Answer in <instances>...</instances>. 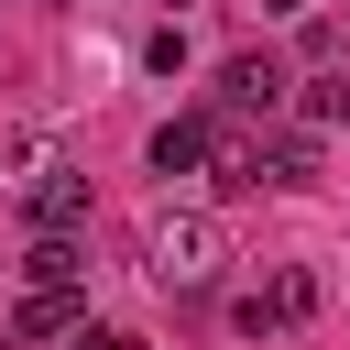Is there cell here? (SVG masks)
Wrapping results in <instances>:
<instances>
[{"label": "cell", "instance_id": "cell-3", "mask_svg": "<svg viewBox=\"0 0 350 350\" xmlns=\"http://www.w3.org/2000/svg\"><path fill=\"white\" fill-rule=\"evenodd\" d=\"M284 88H295V77H284V55H262V44L219 66V109H241V120H273V109H284Z\"/></svg>", "mask_w": 350, "mask_h": 350}, {"label": "cell", "instance_id": "cell-2", "mask_svg": "<svg viewBox=\"0 0 350 350\" xmlns=\"http://www.w3.org/2000/svg\"><path fill=\"white\" fill-rule=\"evenodd\" d=\"M22 219H33V241H55V230H88V175L44 153V164L22 175Z\"/></svg>", "mask_w": 350, "mask_h": 350}, {"label": "cell", "instance_id": "cell-11", "mask_svg": "<svg viewBox=\"0 0 350 350\" xmlns=\"http://www.w3.org/2000/svg\"><path fill=\"white\" fill-rule=\"evenodd\" d=\"M262 11H306V0H262Z\"/></svg>", "mask_w": 350, "mask_h": 350}, {"label": "cell", "instance_id": "cell-7", "mask_svg": "<svg viewBox=\"0 0 350 350\" xmlns=\"http://www.w3.org/2000/svg\"><path fill=\"white\" fill-rule=\"evenodd\" d=\"M208 164V120H164L153 131V175H197Z\"/></svg>", "mask_w": 350, "mask_h": 350}, {"label": "cell", "instance_id": "cell-8", "mask_svg": "<svg viewBox=\"0 0 350 350\" xmlns=\"http://www.w3.org/2000/svg\"><path fill=\"white\" fill-rule=\"evenodd\" d=\"M22 273H33V284H77V273H88V241H77V230H55V241H33V252H22Z\"/></svg>", "mask_w": 350, "mask_h": 350}, {"label": "cell", "instance_id": "cell-12", "mask_svg": "<svg viewBox=\"0 0 350 350\" xmlns=\"http://www.w3.org/2000/svg\"><path fill=\"white\" fill-rule=\"evenodd\" d=\"M66 350H88V339H66Z\"/></svg>", "mask_w": 350, "mask_h": 350}, {"label": "cell", "instance_id": "cell-6", "mask_svg": "<svg viewBox=\"0 0 350 350\" xmlns=\"http://www.w3.org/2000/svg\"><path fill=\"white\" fill-rule=\"evenodd\" d=\"M11 328H22V339H66V328H77V284H33V295L11 306Z\"/></svg>", "mask_w": 350, "mask_h": 350}, {"label": "cell", "instance_id": "cell-1", "mask_svg": "<svg viewBox=\"0 0 350 350\" xmlns=\"http://www.w3.org/2000/svg\"><path fill=\"white\" fill-rule=\"evenodd\" d=\"M142 252H153V284H175V295H208V284H219V262H230V230H219L208 208H164Z\"/></svg>", "mask_w": 350, "mask_h": 350}, {"label": "cell", "instance_id": "cell-9", "mask_svg": "<svg viewBox=\"0 0 350 350\" xmlns=\"http://www.w3.org/2000/svg\"><path fill=\"white\" fill-rule=\"evenodd\" d=\"M306 120H317V131H339V120H350V66L306 77Z\"/></svg>", "mask_w": 350, "mask_h": 350}, {"label": "cell", "instance_id": "cell-5", "mask_svg": "<svg viewBox=\"0 0 350 350\" xmlns=\"http://www.w3.org/2000/svg\"><path fill=\"white\" fill-rule=\"evenodd\" d=\"M252 175L262 186H317V131H262L252 142Z\"/></svg>", "mask_w": 350, "mask_h": 350}, {"label": "cell", "instance_id": "cell-4", "mask_svg": "<svg viewBox=\"0 0 350 350\" xmlns=\"http://www.w3.org/2000/svg\"><path fill=\"white\" fill-rule=\"evenodd\" d=\"M295 317H317V273L306 262H284V273H262V295H241V328L262 339V328H295Z\"/></svg>", "mask_w": 350, "mask_h": 350}, {"label": "cell", "instance_id": "cell-10", "mask_svg": "<svg viewBox=\"0 0 350 350\" xmlns=\"http://www.w3.org/2000/svg\"><path fill=\"white\" fill-rule=\"evenodd\" d=\"M88 350H142V339L131 328H88Z\"/></svg>", "mask_w": 350, "mask_h": 350}]
</instances>
